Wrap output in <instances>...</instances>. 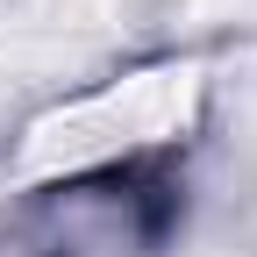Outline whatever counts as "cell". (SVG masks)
<instances>
[{"instance_id":"obj_1","label":"cell","mask_w":257,"mask_h":257,"mask_svg":"<svg viewBox=\"0 0 257 257\" xmlns=\"http://www.w3.org/2000/svg\"><path fill=\"white\" fill-rule=\"evenodd\" d=\"M172 214H179V186L157 165H114L100 179L50 186L29 207V229L43 257H128V250H157Z\"/></svg>"}]
</instances>
